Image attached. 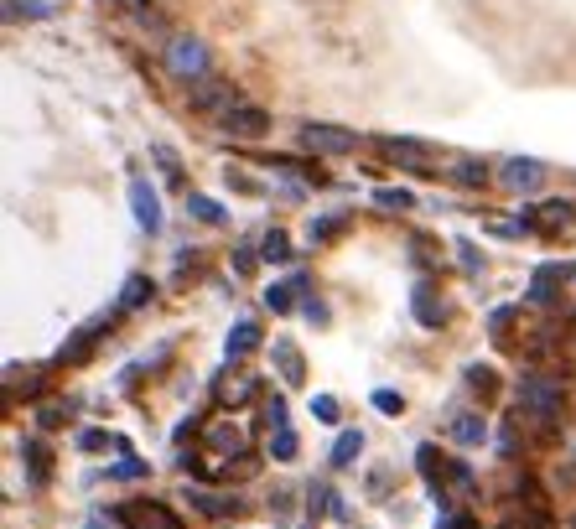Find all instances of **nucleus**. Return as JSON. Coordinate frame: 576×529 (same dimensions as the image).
Wrapping results in <instances>:
<instances>
[{
    "instance_id": "12",
    "label": "nucleus",
    "mask_w": 576,
    "mask_h": 529,
    "mask_svg": "<svg viewBox=\"0 0 576 529\" xmlns=\"http://www.w3.org/2000/svg\"><path fill=\"white\" fill-rule=\"evenodd\" d=\"M560 275H566V270H560V265H545V270L540 275H535V286H529V302H556V286H560Z\"/></svg>"
},
{
    "instance_id": "22",
    "label": "nucleus",
    "mask_w": 576,
    "mask_h": 529,
    "mask_svg": "<svg viewBox=\"0 0 576 529\" xmlns=\"http://www.w3.org/2000/svg\"><path fill=\"white\" fill-rule=\"evenodd\" d=\"M21 451H27V467H32V478L42 482V478H48V451L37 447V441H21Z\"/></svg>"
},
{
    "instance_id": "26",
    "label": "nucleus",
    "mask_w": 576,
    "mask_h": 529,
    "mask_svg": "<svg viewBox=\"0 0 576 529\" xmlns=\"http://www.w3.org/2000/svg\"><path fill=\"white\" fill-rule=\"evenodd\" d=\"M265 306L271 312H291V286H271L265 291Z\"/></svg>"
},
{
    "instance_id": "17",
    "label": "nucleus",
    "mask_w": 576,
    "mask_h": 529,
    "mask_svg": "<svg viewBox=\"0 0 576 529\" xmlns=\"http://www.w3.org/2000/svg\"><path fill=\"white\" fill-rule=\"evenodd\" d=\"M348 228V213H327V218H317L312 224V244H327V239H337Z\"/></svg>"
},
{
    "instance_id": "33",
    "label": "nucleus",
    "mask_w": 576,
    "mask_h": 529,
    "mask_svg": "<svg viewBox=\"0 0 576 529\" xmlns=\"http://www.w3.org/2000/svg\"><path fill=\"white\" fill-rule=\"evenodd\" d=\"M436 529H473V519H463V513H447V519H436Z\"/></svg>"
},
{
    "instance_id": "16",
    "label": "nucleus",
    "mask_w": 576,
    "mask_h": 529,
    "mask_svg": "<svg viewBox=\"0 0 576 529\" xmlns=\"http://www.w3.org/2000/svg\"><path fill=\"white\" fill-rule=\"evenodd\" d=\"M436 291L432 286H416V322L421 327H436L442 322V302H432Z\"/></svg>"
},
{
    "instance_id": "15",
    "label": "nucleus",
    "mask_w": 576,
    "mask_h": 529,
    "mask_svg": "<svg viewBox=\"0 0 576 529\" xmlns=\"http://www.w3.org/2000/svg\"><path fill=\"white\" fill-rule=\"evenodd\" d=\"M358 451H364V436H358V431H343L333 441V467H353V457H358Z\"/></svg>"
},
{
    "instance_id": "4",
    "label": "nucleus",
    "mask_w": 576,
    "mask_h": 529,
    "mask_svg": "<svg viewBox=\"0 0 576 529\" xmlns=\"http://www.w3.org/2000/svg\"><path fill=\"white\" fill-rule=\"evenodd\" d=\"M219 125H224L229 135L255 141V135H265V130H271V114H265V110H250V104H234L229 114H219Z\"/></svg>"
},
{
    "instance_id": "11",
    "label": "nucleus",
    "mask_w": 576,
    "mask_h": 529,
    "mask_svg": "<svg viewBox=\"0 0 576 529\" xmlns=\"http://www.w3.org/2000/svg\"><path fill=\"white\" fill-rule=\"evenodd\" d=\"M187 498L197 503L203 513H213V519H224V513L240 509V498H229V493H208V488H187Z\"/></svg>"
},
{
    "instance_id": "14",
    "label": "nucleus",
    "mask_w": 576,
    "mask_h": 529,
    "mask_svg": "<svg viewBox=\"0 0 576 529\" xmlns=\"http://www.w3.org/2000/svg\"><path fill=\"white\" fill-rule=\"evenodd\" d=\"M571 203H545V208H535V228H566L571 224Z\"/></svg>"
},
{
    "instance_id": "25",
    "label": "nucleus",
    "mask_w": 576,
    "mask_h": 529,
    "mask_svg": "<svg viewBox=\"0 0 576 529\" xmlns=\"http://www.w3.org/2000/svg\"><path fill=\"white\" fill-rule=\"evenodd\" d=\"M374 405H379V410H384V416H400V395H395V389H374Z\"/></svg>"
},
{
    "instance_id": "29",
    "label": "nucleus",
    "mask_w": 576,
    "mask_h": 529,
    "mask_svg": "<svg viewBox=\"0 0 576 529\" xmlns=\"http://www.w3.org/2000/svg\"><path fill=\"white\" fill-rule=\"evenodd\" d=\"M312 410H317L322 420H337V400H333V395H317V400H312Z\"/></svg>"
},
{
    "instance_id": "19",
    "label": "nucleus",
    "mask_w": 576,
    "mask_h": 529,
    "mask_svg": "<svg viewBox=\"0 0 576 529\" xmlns=\"http://www.w3.org/2000/svg\"><path fill=\"white\" fill-rule=\"evenodd\" d=\"M452 176H457L463 187H483V182H488V166H483V161H473V156H463Z\"/></svg>"
},
{
    "instance_id": "23",
    "label": "nucleus",
    "mask_w": 576,
    "mask_h": 529,
    "mask_svg": "<svg viewBox=\"0 0 576 529\" xmlns=\"http://www.w3.org/2000/svg\"><path fill=\"white\" fill-rule=\"evenodd\" d=\"M271 457H275V462H291V457H296V436H291V431H275Z\"/></svg>"
},
{
    "instance_id": "31",
    "label": "nucleus",
    "mask_w": 576,
    "mask_h": 529,
    "mask_svg": "<svg viewBox=\"0 0 576 529\" xmlns=\"http://www.w3.org/2000/svg\"><path fill=\"white\" fill-rule=\"evenodd\" d=\"M145 472V462H135V457H125V462L114 467V478H141Z\"/></svg>"
},
{
    "instance_id": "8",
    "label": "nucleus",
    "mask_w": 576,
    "mask_h": 529,
    "mask_svg": "<svg viewBox=\"0 0 576 529\" xmlns=\"http://www.w3.org/2000/svg\"><path fill=\"white\" fill-rule=\"evenodd\" d=\"M166 63H172V73H176V79H197V73L208 68V52L197 48V42H172Z\"/></svg>"
},
{
    "instance_id": "24",
    "label": "nucleus",
    "mask_w": 576,
    "mask_h": 529,
    "mask_svg": "<svg viewBox=\"0 0 576 529\" xmlns=\"http://www.w3.org/2000/svg\"><path fill=\"white\" fill-rule=\"evenodd\" d=\"M374 203H379V208H411V193H400V187H379Z\"/></svg>"
},
{
    "instance_id": "6",
    "label": "nucleus",
    "mask_w": 576,
    "mask_h": 529,
    "mask_svg": "<svg viewBox=\"0 0 576 529\" xmlns=\"http://www.w3.org/2000/svg\"><path fill=\"white\" fill-rule=\"evenodd\" d=\"M130 208H135V224L145 228V234H156L161 228V197L145 187V182H130Z\"/></svg>"
},
{
    "instance_id": "7",
    "label": "nucleus",
    "mask_w": 576,
    "mask_h": 529,
    "mask_svg": "<svg viewBox=\"0 0 576 529\" xmlns=\"http://www.w3.org/2000/svg\"><path fill=\"white\" fill-rule=\"evenodd\" d=\"M379 151H384V156H395V161H405V166H416V172H426V166L436 161V151H432V145H421V141H400V135L379 141Z\"/></svg>"
},
{
    "instance_id": "28",
    "label": "nucleus",
    "mask_w": 576,
    "mask_h": 529,
    "mask_svg": "<svg viewBox=\"0 0 576 529\" xmlns=\"http://www.w3.org/2000/svg\"><path fill=\"white\" fill-rule=\"evenodd\" d=\"M255 395V385L250 379H234V385H224V400H250Z\"/></svg>"
},
{
    "instance_id": "27",
    "label": "nucleus",
    "mask_w": 576,
    "mask_h": 529,
    "mask_svg": "<svg viewBox=\"0 0 576 529\" xmlns=\"http://www.w3.org/2000/svg\"><path fill=\"white\" fill-rule=\"evenodd\" d=\"M265 420H271L275 431H286V400L275 395V400H265Z\"/></svg>"
},
{
    "instance_id": "5",
    "label": "nucleus",
    "mask_w": 576,
    "mask_h": 529,
    "mask_svg": "<svg viewBox=\"0 0 576 529\" xmlns=\"http://www.w3.org/2000/svg\"><path fill=\"white\" fill-rule=\"evenodd\" d=\"M125 524L130 529H182V519H176L166 503H130V509H125Z\"/></svg>"
},
{
    "instance_id": "3",
    "label": "nucleus",
    "mask_w": 576,
    "mask_h": 529,
    "mask_svg": "<svg viewBox=\"0 0 576 529\" xmlns=\"http://www.w3.org/2000/svg\"><path fill=\"white\" fill-rule=\"evenodd\" d=\"M498 182H504L509 193H535V187L545 182V166L540 161H529V156H514V161L498 166Z\"/></svg>"
},
{
    "instance_id": "2",
    "label": "nucleus",
    "mask_w": 576,
    "mask_h": 529,
    "mask_svg": "<svg viewBox=\"0 0 576 529\" xmlns=\"http://www.w3.org/2000/svg\"><path fill=\"white\" fill-rule=\"evenodd\" d=\"M302 145L306 151H322V156H343L358 145L353 130H337V125H302Z\"/></svg>"
},
{
    "instance_id": "9",
    "label": "nucleus",
    "mask_w": 576,
    "mask_h": 529,
    "mask_svg": "<svg viewBox=\"0 0 576 529\" xmlns=\"http://www.w3.org/2000/svg\"><path fill=\"white\" fill-rule=\"evenodd\" d=\"M271 358H275V369H281V379H286V385H302V379H306L296 343H286V337H281V343H271Z\"/></svg>"
},
{
    "instance_id": "21",
    "label": "nucleus",
    "mask_w": 576,
    "mask_h": 529,
    "mask_svg": "<svg viewBox=\"0 0 576 529\" xmlns=\"http://www.w3.org/2000/svg\"><path fill=\"white\" fill-rule=\"evenodd\" d=\"M187 208H192V218H203V224H224V208H219L213 197H197V193H192Z\"/></svg>"
},
{
    "instance_id": "18",
    "label": "nucleus",
    "mask_w": 576,
    "mask_h": 529,
    "mask_svg": "<svg viewBox=\"0 0 576 529\" xmlns=\"http://www.w3.org/2000/svg\"><path fill=\"white\" fill-rule=\"evenodd\" d=\"M145 302H151V280H145V275H130L125 291H120V306L130 312V306H145Z\"/></svg>"
},
{
    "instance_id": "32",
    "label": "nucleus",
    "mask_w": 576,
    "mask_h": 529,
    "mask_svg": "<svg viewBox=\"0 0 576 529\" xmlns=\"http://www.w3.org/2000/svg\"><path fill=\"white\" fill-rule=\"evenodd\" d=\"M68 420V405H48V410H42V426H63Z\"/></svg>"
},
{
    "instance_id": "1",
    "label": "nucleus",
    "mask_w": 576,
    "mask_h": 529,
    "mask_svg": "<svg viewBox=\"0 0 576 529\" xmlns=\"http://www.w3.org/2000/svg\"><path fill=\"white\" fill-rule=\"evenodd\" d=\"M514 400H519V410H525L529 420L550 426V420L560 416V379H550V374H525L519 389H514Z\"/></svg>"
},
{
    "instance_id": "20",
    "label": "nucleus",
    "mask_w": 576,
    "mask_h": 529,
    "mask_svg": "<svg viewBox=\"0 0 576 529\" xmlns=\"http://www.w3.org/2000/svg\"><path fill=\"white\" fill-rule=\"evenodd\" d=\"M260 249H265V259H271V265H286V259H291V239H286V234H281V228H271V234H265V244H260Z\"/></svg>"
},
{
    "instance_id": "10",
    "label": "nucleus",
    "mask_w": 576,
    "mask_h": 529,
    "mask_svg": "<svg viewBox=\"0 0 576 529\" xmlns=\"http://www.w3.org/2000/svg\"><path fill=\"white\" fill-rule=\"evenodd\" d=\"M255 348H260V327L255 322H234V333H229V343H224V358L240 364L244 353H255Z\"/></svg>"
},
{
    "instance_id": "30",
    "label": "nucleus",
    "mask_w": 576,
    "mask_h": 529,
    "mask_svg": "<svg viewBox=\"0 0 576 529\" xmlns=\"http://www.w3.org/2000/svg\"><path fill=\"white\" fill-rule=\"evenodd\" d=\"M213 447H240V431H229V426H213Z\"/></svg>"
},
{
    "instance_id": "13",
    "label": "nucleus",
    "mask_w": 576,
    "mask_h": 529,
    "mask_svg": "<svg viewBox=\"0 0 576 529\" xmlns=\"http://www.w3.org/2000/svg\"><path fill=\"white\" fill-rule=\"evenodd\" d=\"M452 436H457L463 447H478L483 436H488V426H483V416H457L452 420Z\"/></svg>"
}]
</instances>
